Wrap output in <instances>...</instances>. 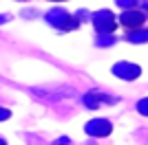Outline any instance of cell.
<instances>
[{
    "mask_svg": "<svg viewBox=\"0 0 148 145\" xmlns=\"http://www.w3.org/2000/svg\"><path fill=\"white\" fill-rule=\"evenodd\" d=\"M47 20H49L56 29H62V31H73V29L80 26V20L73 18L71 13H66L64 9H53V11H49Z\"/></svg>",
    "mask_w": 148,
    "mask_h": 145,
    "instance_id": "obj_1",
    "label": "cell"
},
{
    "mask_svg": "<svg viewBox=\"0 0 148 145\" xmlns=\"http://www.w3.org/2000/svg\"><path fill=\"white\" fill-rule=\"evenodd\" d=\"M146 18H148V7H144V9H128V11H124L122 16H119V22H122L130 33V31L142 29Z\"/></svg>",
    "mask_w": 148,
    "mask_h": 145,
    "instance_id": "obj_2",
    "label": "cell"
},
{
    "mask_svg": "<svg viewBox=\"0 0 148 145\" xmlns=\"http://www.w3.org/2000/svg\"><path fill=\"white\" fill-rule=\"evenodd\" d=\"M115 16H113V11H108V9H102V11H97L95 16H93V26L97 29V33H102V35H108V33H113L115 31Z\"/></svg>",
    "mask_w": 148,
    "mask_h": 145,
    "instance_id": "obj_3",
    "label": "cell"
},
{
    "mask_svg": "<svg viewBox=\"0 0 148 145\" xmlns=\"http://www.w3.org/2000/svg\"><path fill=\"white\" fill-rule=\"evenodd\" d=\"M86 134L88 136H99V139H104V136H108V134L113 132V125L108 119H93L86 123Z\"/></svg>",
    "mask_w": 148,
    "mask_h": 145,
    "instance_id": "obj_4",
    "label": "cell"
},
{
    "mask_svg": "<svg viewBox=\"0 0 148 145\" xmlns=\"http://www.w3.org/2000/svg\"><path fill=\"white\" fill-rule=\"evenodd\" d=\"M113 75L133 81V79H137L139 75H142V68L137 66V64H130V62H119V64L113 66Z\"/></svg>",
    "mask_w": 148,
    "mask_h": 145,
    "instance_id": "obj_5",
    "label": "cell"
},
{
    "mask_svg": "<svg viewBox=\"0 0 148 145\" xmlns=\"http://www.w3.org/2000/svg\"><path fill=\"white\" fill-rule=\"evenodd\" d=\"M117 99L111 95H104V92H86L84 95V106L86 108H99L102 103H115Z\"/></svg>",
    "mask_w": 148,
    "mask_h": 145,
    "instance_id": "obj_6",
    "label": "cell"
},
{
    "mask_svg": "<svg viewBox=\"0 0 148 145\" xmlns=\"http://www.w3.org/2000/svg\"><path fill=\"white\" fill-rule=\"evenodd\" d=\"M128 42H148V29H139V31H130L128 35Z\"/></svg>",
    "mask_w": 148,
    "mask_h": 145,
    "instance_id": "obj_7",
    "label": "cell"
},
{
    "mask_svg": "<svg viewBox=\"0 0 148 145\" xmlns=\"http://www.w3.org/2000/svg\"><path fill=\"white\" fill-rule=\"evenodd\" d=\"M137 112L144 115V117H148V97H144V99L137 101Z\"/></svg>",
    "mask_w": 148,
    "mask_h": 145,
    "instance_id": "obj_8",
    "label": "cell"
},
{
    "mask_svg": "<svg viewBox=\"0 0 148 145\" xmlns=\"http://www.w3.org/2000/svg\"><path fill=\"white\" fill-rule=\"evenodd\" d=\"M9 117H11V112H9V110H7V108H0V121L9 119Z\"/></svg>",
    "mask_w": 148,
    "mask_h": 145,
    "instance_id": "obj_9",
    "label": "cell"
},
{
    "mask_svg": "<svg viewBox=\"0 0 148 145\" xmlns=\"http://www.w3.org/2000/svg\"><path fill=\"white\" fill-rule=\"evenodd\" d=\"M0 145H7V141H2V139H0Z\"/></svg>",
    "mask_w": 148,
    "mask_h": 145,
    "instance_id": "obj_10",
    "label": "cell"
}]
</instances>
